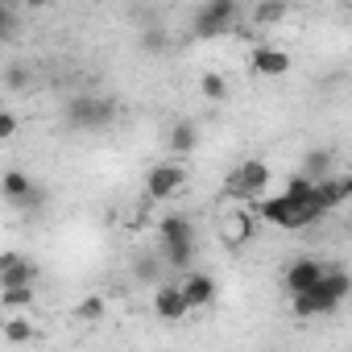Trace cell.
Wrapping results in <instances>:
<instances>
[{"label": "cell", "mask_w": 352, "mask_h": 352, "mask_svg": "<svg viewBox=\"0 0 352 352\" xmlns=\"http://www.w3.org/2000/svg\"><path fill=\"white\" fill-rule=\"evenodd\" d=\"M199 91H204L208 100H216V104H220V100H228V79H224V75H216V71H208V75L199 79Z\"/></svg>", "instance_id": "obj_19"}, {"label": "cell", "mask_w": 352, "mask_h": 352, "mask_svg": "<svg viewBox=\"0 0 352 352\" xmlns=\"http://www.w3.org/2000/svg\"><path fill=\"white\" fill-rule=\"evenodd\" d=\"M5 83H9V87H25V83H30V71H25V67H9V71H5Z\"/></svg>", "instance_id": "obj_25"}, {"label": "cell", "mask_w": 352, "mask_h": 352, "mask_svg": "<svg viewBox=\"0 0 352 352\" xmlns=\"http://www.w3.org/2000/svg\"><path fill=\"white\" fill-rule=\"evenodd\" d=\"M348 195H352V179H336V174H327V179H319V183H311V204H315V212H319V220L327 216V212H336V208H344L348 204Z\"/></svg>", "instance_id": "obj_6"}, {"label": "cell", "mask_w": 352, "mask_h": 352, "mask_svg": "<svg viewBox=\"0 0 352 352\" xmlns=\"http://www.w3.org/2000/svg\"><path fill=\"white\" fill-rule=\"evenodd\" d=\"M236 13H241V9H236V0H208V5L195 9L191 34H195V38H220V34L232 30Z\"/></svg>", "instance_id": "obj_5"}, {"label": "cell", "mask_w": 352, "mask_h": 352, "mask_svg": "<svg viewBox=\"0 0 352 352\" xmlns=\"http://www.w3.org/2000/svg\"><path fill=\"white\" fill-rule=\"evenodd\" d=\"M145 46H149V50H162V46H166V38H162V34H157V30H153V34H149V38H145Z\"/></svg>", "instance_id": "obj_26"}, {"label": "cell", "mask_w": 352, "mask_h": 352, "mask_svg": "<svg viewBox=\"0 0 352 352\" xmlns=\"http://www.w3.org/2000/svg\"><path fill=\"white\" fill-rule=\"evenodd\" d=\"M179 294H183L187 311H199V307H212V298H216V282H212L208 274H187V282L179 286Z\"/></svg>", "instance_id": "obj_12"}, {"label": "cell", "mask_w": 352, "mask_h": 352, "mask_svg": "<svg viewBox=\"0 0 352 352\" xmlns=\"http://www.w3.org/2000/svg\"><path fill=\"white\" fill-rule=\"evenodd\" d=\"M17 129H21V120H17L13 112H5V108H0V141H9Z\"/></svg>", "instance_id": "obj_24"}, {"label": "cell", "mask_w": 352, "mask_h": 352, "mask_svg": "<svg viewBox=\"0 0 352 352\" xmlns=\"http://www.w3.org/2000/svg\"><path fill=\"white\" fill-rule=\"evenodd\" d=\"M67 120L75 129H108L116 120V100L112 96H75L67 100Z\"/></svg>", "instance_id": "obj_4"}, {"label": "cell", "mask_w": 352, "mask_h": 352, "mask_svg": "<svg viewBox=\"0 0 352 352\" xmlns=\"http://www.w3.org/2000/svg\"><path fill=\"white\" fill-rule=\"evenodd\" d=\"M100 315H104V298L100 294H91V298L79 302V319H100Z\"/></svg>", "instance_id": "obj_23"}, {"label": "cell", "mask_w": 352, "mask_h": 352, "mask_svg": "<svg viewBox=\"0 0 352 352\" xmlns=\"http://www.w3.org/2000/svg\"><path fill=\"white\" fill-rule=\"evenodd\" d=\"M249 67H253L257 75L274 79V75H286V71H290V54L278 50V46H257V50L249 54Z\"/></svg>", "instance_id": "obj_11"}, {"label": "cell", "mask_w": 352, "mask_h": 352, "mask_svg": "<svg viewBox=\"0 0 352 352\" xmlns=\"http://www.w3.org/2000/svg\"><path fill=\"white\" fill-rule=\"evenodd\" d=\"M5 340H9V344H30V340H34V323H30L25 315H13V319L5 323Z\"/></svg>", "instance_id": "obj_18"}, {"label": "cell", "mask_w": 352, "mask_h": 352, "mask_svg": "<svg viewBox=\"0 0 352 352\" xmlns=\"http://www.w3.org/2000/svg\"><path fill=\"white\" fill-rule=\"evenodd\" d=\"M249 232H253V216H249V212H236V216L224 220V236H228V245L249 241Z\"/></svg>", "instance_id": "obj_16"}, {"label": "cell", "mask_w": 352, "mask_h": 352, "mask_svg": "<svg viewBox=\"0 0 352 352\" xmlns=\"http://www.w3.org/2000/svg\"><path fill=\"white\" fill-rule=\"evenodd\" d=\"M282 17H286V5H261V9H253V21L257 25H274Z\"/></svg>", "instance_id": "obj_22"}, {"label": "cell", "mask_w": 352, "mask_h": 352, "mask_svg": "<svg viewBox=\"0 0 352 352\" xmlns=\"http://www.w3.org/2000/svg\"><path fill=\"white\" fill-rule=\"evenodd\" d=\"M331 166V149H311L307 157H302V174H298V179H307V183H319V179H327V170Z\"/></svg>", "instance_id": "obj_15"}, {"label": "cell", "mask_w": 352, "mask_h": 352, "mask_svg": "<svg viewBox=\"0 0 352 352\" xmlns=\"http://www.w3.org/2000/svg\"><path fill=\"white\" fill-rule=\"evenodd\" d=\"M261 220L274 224V228H286V232L315 224L319 212H315V204H311V183H307V179H290L278 199H265V204H261Z\"/></svg>", "instance_id": "obj_1"}, {"label": "cell", "mask_w": 352, "mask_h": 352, "mask_svg": "<svg viewBox=\"0 0 352 352\" xmlns=\"http://www.w3.org/2000/svg\"><path fill=\"white\" fill-rule=\"evenodd\" d=\"M323 261H315V257H298V261H290L286 265V274H282V282H286V290H290V298L294 294H302V290H311L319 278H323Z\"/></svg>", "instance_id": "obj_10"}, {"label": "cell", "mask_w": 352, "mask_h": 352, "mask_svg": "<svg viewBox=\"0 0 352 352\" xmlns=\"http://www.w3.org/2000/svg\"><path fill=\"white\" fill-rule=\"evenodd\" d=\"M348 290H352V278L344 274V270H323V278L311 286V290H302V294H294L290 298V311L298 315V319H315V315H331L344 298H348Z\"/></svg>", "instance_id": "obj_2"}, {"label": "cell", "mask_w": 352, "mask_h": 352, "mask_svg": "<svg viewBox=\"0 0 352 352\" xmlns=\"http://www.w3.org/2000/svg\"><path fill=\"white\" fill-rule=\"evenodd\" d=\"M153 311H157V315H162L166 323L183 319V315H187V302H183L179 286H157V290H153Z\"/></svg>", "instance_id": "obj_13"}, {"label": "cell", "mask_w": 352, "mask_h": 352, "mask_svg": "<svg viewBox=\"0 0 352 352\" xmlns=\"http://www.w3.org/2000/svg\"><path fill=\"white\" fill-rule=\"evenodd\" d=\"M0 302H5V307H13V311H21V307H30V302H34V286L5 290V294H0Z\"/></svg>", "instance_id": "obj_20"}, {"label": "cell", "mask_w": 352, "mask_h": 352, "mask_svg": "<svg viewBox=\"0 0 352 352\" xmlns=\"http://www.w3.org/2000/svg\"><path fill=\"white\" fill-rule=\"evenodd\" d=\"M157 236H162V249H166L170 265H191V257H195V224L187 216H166L157 224Z\"/></svg>", "instance_id": "obj_3"}, {"label": "cell", "mask_w": 352, "mask_h": 352, "mask_svg": "<svg viewBox=\"0 0 352 352\" xmlns=\"http://www.w3.org/2000/svg\"><path fill=\"white\" fill-rule=\"evenodd\" d=\"M13 34H17V9L0 0V42H9Z\"/></svg>", "instance_id": "obj_21"}, {"label": "cell", "mask_w": 352, "mask_h": 352, "mask_svg": "<svg viewBox=\"0 0 352 352\" xmlns=\"http://www.w3.org/2000/svg\"><path fill=\"white\" fill-rule=\"evenodd\" d=\"M170 145H174V153H191V149L199 145V133H195V124H174V133H170Z\"/></svg>", "instance_id": "obj_17"}, {"label": "cell", "mask_w": 352, "mask_h": 352, "mask_svg": "<svg viewBox=\"0 0 352 352\" xmlns=\"http://www.w3.org/2000/svg\"><path fill=\"white\" fill-rule=\"evenodd\" d=\"M265 187H270V166H265V162H245V166H236V179L228 183V191L241 195V199H257Z\"/></svg>", "instance_id": "obj_8"}, {"label": "cell", "mask_w": 352, "mask_h": 352, "mask_svg": "<svg viewBox=\"0 0 352 352\" xmlns=\"http://www.w3.org/2000/svg\"><path fill=\"white\" fill-rule=\"evenodd\" d=\"M30 191H34V179H30L25 170H9L5 179H0V195H5L13 208H21V204L30 199Z\"/></svg>", "instance_id": "obj_14"}, {"label": "cell", "mask_w": 352, "mask_h": 352, "mask_svg": "<svg viewBox=\"0 0 352 352\" xmlns=\"http://www.w3.org/2000/svg\"><path fill=\"white\" fill-rule=\"evenodd\" d=\"M183 183H187V166H179V162H162V166H153V170L145 174L149 199H170Z\"/></svg>", "instance_id": "obj_7"}, {"label": "cell", "mask_w": 352, "mask_h": 352, "mask_svg": "<svg viewBox=\"0 0 352 352\" xmlns=\"http://www.w3.org/2000/svg\"><path fill=\"white\" fill-rule=\"evenodd\" d=\"M38 265L21 253H0V290H17V286H34Z\"/></svg>", "instance_id": "obj_9"}]
</instances>
